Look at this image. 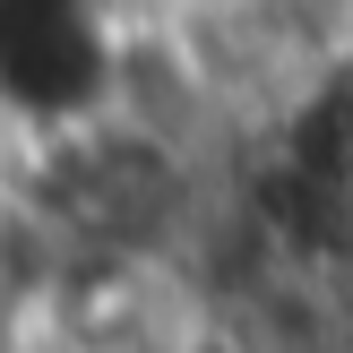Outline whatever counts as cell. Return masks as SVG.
Returning a JSON list of instances; mask_svg holds the SVG:
<instances>
[{
  "mask_svg": "<svg viewBox=\"0 0 353 353\" xmlns=\"http://www.w3.org/2000/svg\"><path fill=\"white\" fill-rule=\"evenodd\" d=\"M103 9H112V0H103Z\"/></svg>",
  "mask_w": 353,
  "mask_h": 353,
  "instance_id": "obj_1",
  "label": "cell"
}]
</instances>
